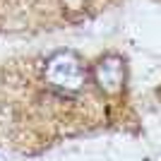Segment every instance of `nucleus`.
Returning a JSON list of instances; mask_svg holds the SVG:
<instances>
[{
  "instance_id": "obj_1",
  "label": "nucleus",
  "mask_w": 161,
  "mask_h": 161,
  "mask_svg": "<svg viewBox=\"0 0 161 161\" xmlns=\"http://www.w3.org/2000/svg\"><path fill=\"white\" fill-rule=\"evenodd\" d=\"M87 65L72 51H55L43 65V80L60 94H77L87 84Z\"/></svg>"
},
{
  "instance_id": "obj_2",
  "label": "nucleus",
  "mask_w": 161,
  "mask_h": 161,
  "mask_svg": "<svg viewBox=\"0 0 161 161\" xmlns=\"http://www.w3.org/2000/svg\"><path fill=\"white\" fill-rule=\"evenodd\" d=\"M92 80H94L96 89L106 96H115L125 89V80H128V65L125 58L118 53H106L92 65Z\"/></svg>"
},
{
  "instance_id": "obj_3",
  "label": "nucleus",
  "mask_w": 161,
  "mask_h": 161,
  "mask_svg": "<svg viewBox=\"0 0 161 161\" xmlns=\"http://www.w3.org/2000/svg\"><path fill=\"white\" fill-rule=\"evenodd\" d=\"M63 3H65V7H70V10H82L87 0H63Z\"/></svg>"
}]
</instances>
